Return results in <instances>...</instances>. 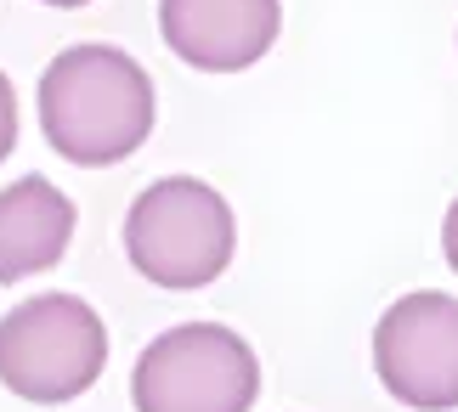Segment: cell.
<instances>
[{"instance_id": "obj_5", "label": "cell", "mask_w": 458, "mask_h": 412, "mask_svg": "<svg viewBox=\"0 0 458 412\" xmlns=\"http://www.w3.org/2000/svg\"><path fill=\"white\" fill-rule=\"evenodd\" d=\"M374 373L402 407L453 412L458 407V299L436 289L402 294L374 328Z\"/></svg>"}, {"instance_id": "obj_6", "label": "cell", "mask_w": 458, "mask_h": 412, "mask_svg": "<svg viewBox=\"0 0 458 412\" xmlns=\"http://www.w3.org/2000/svg\"><path fill=\"white\" fill-rule=\"evenodd\" d=\"M284 29L277 0H158V34L187 68L238 74L272 51Z\"/></svg>"}, {"instance_id": "obj_3", "label": "cell", "mask_w": 458, "mask_h": 412, "mask_svg": "<svg viewBox=\"0 0 458 412\" xmlns=\"http://www.w3.org/2000/svg\"><path fill=\"white\" fill-rule=\"evenodd\" d=\"M102 362H108V328L80 294H40L0 316V384L17 401H74L102 379Z\"/></svg>"}, {"instance_id": "obj_10", "label": "cell", "mask_w": 458, "mask_h": 412, "mask_svg": "<svg viewBox=\"0 0 458 412\" xmlns=\"http://www.w3.org/2000/svg\"><path fill=\"white\" fill-rule=\"evenodd\" d=\"M40 6H85V0H40Z\"/></svg>"}, {"instance_id": "obj_2", "label": "cell", "mask_w": 458, "mask_h": 412, "mask_svg": "<svg viewBox=\"0 0 458 412\" xmlns=\"http://www.w3.org/2000/svg\"><path fill=\"white\" fill-rule=\"evenodd\" d=\"M233 209L199 175H165L125 214V255L158 289H204L233 265Z\"/></svg>"}, {"instance_id": "obj_8", "label": "cell", "mask_w": 458, "mask_h": 412, "mask_svg": "<svg viewBox=\"0 0 458 412\" xmlns=\"http://www.w3.org/2000/svg\"><path fill=\"white\" fill-rule=\"evenodd\" d=\"M17 147V97H12V80L0 74V158Z\"/></svg>"}, {"instance_id": "obj_4", "label": "cell", "mask_w": 458, "mask_h": 412, "mask_svg": "<svg viewBox=\"0 0 458 412\" xmlns=\"http://www.w3.org/2000/svg\"><path fill=\"white\" fill-rule=\"evenodd\" d=\"M260 396V362L250 339L221 322H182L136 356V412H250Z\"/></svg>"}, {"instance_id": "obj_1", "label": "cell", "mask_w": 458, "mask_h": 412, "mask_svg": "<svg viewBox=\"0 0 458 412\" xmlns=\"http://www.w3.org/2000/svg\"><path fill=\"white\" fill-rule=\"evenodd\" d=\"M40 130L68 164H119L153 130V80L119 46H68L40 74Z\"/></svg>"}, {"instance_id": "obj_7", "label": "cell", "mask_w": 458, "mask_h": 412, "mask_svg": "<svg viewBox=\"0 0 458 412\" xmlns=\"http://www.w3.org/2000/svg\"><path fill=\"white\" fill-rule=\"evenodd\" d=\"M68 238H74V204L63 187H51L46 175L0 187V282L51 272L68 255Z\"/></svg>"}, {"instance_id": "obj_9", "label": "cell", "mask_w": 458, "mask_h": 412, "mask_svg": "<svg viewBox=\"0 0 458 412\" xmlns=\"http://www.w3.org/2000/svg\"><path fill=\"white\" fill-rule=\"evenodd\" d=\"M442 255H447V265L458 272V198L447 204V221H442Z\"/></svg>"}]
</instances>
